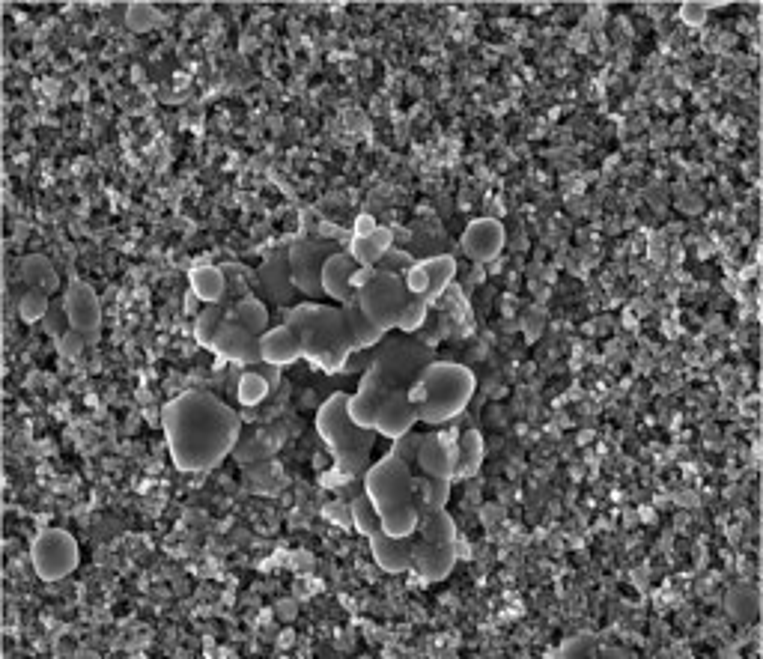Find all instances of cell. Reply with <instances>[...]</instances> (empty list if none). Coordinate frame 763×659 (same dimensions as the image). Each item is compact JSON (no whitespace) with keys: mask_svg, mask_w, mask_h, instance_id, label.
<instances>
[{"mask_svg":"<svg viewBox=\"0 0 763 659\" xmlns=\"http://www.w3.org/2000/svg\"><path fill=\"white\" fill-rule=\"evenodd\" d=\"M161 430L179 472H212L242 439V418L209 391H182L161 406Z\"/></svg>","mask_w":763,"mask_h":659,"instance_id":"cell-1","label":"cell"},{"mask_svg":"<svg viewBox=\"0 0 763 659\" xmlns=\"http://www.w3.org/2000/svg\"><path fill=\"white\" fill-rule=\"evenodd\" d=\"M433 352L430 346L418 343L415 337H391L382 343V349L370 358V364L364 367L361 373V385L355 394H349V403H346V412L349 418L364 427V430H373L376 427V418H379V409L382 403L388 400V394L394 391H406L418 373L433 364Z\"/></svg>","mask_w":763,"mask_h":659,"instance_id":"cell-2","label":"cell"},{"mask_svg":"<svg viewBox=\"0 0 763 659\" xmlns=\"http://www.w3.org/2000/svg\"><path fill=\"white\" fill-rule=\"evenodd\" d=\"M346 403H349V394L337 391L316 412V433L334 454V466L319 475V487L334 490V493L364 481V472L373 466L370 454H373V445L379 436L376 430L358 427L349 418Z\"/></svg>","mask_w":763,"mask_h":659,"instance_id":"cell-3","label":"cell"},{"mask_svg":"<svg viewBox=\"0 0 763 659\" xmlns=\"http://www.w3.org/2000/svg\"><path fill=\"white\" fill-rule=\"evenodd\" d=\"M284 326L299 334L305 346V361L316 364L325 373H346L349 355L358 352L355 337L349 329L346 308L334 305H319V302H305L293 305L287 311Z\"/></svg>","mask_w":763,"mask_h":659,"instance_id":"cell-4","label":"cell"},{"mask_svg":"<svg viewBox=\"0 0 763 659\" xmlns=\"http://www.w3.org/2000/svg\"><path fill=\"white\" fill-rule=\"evenodd\" d=\"M364 493L373 501L385 534L409 537L418 531L415 469L397 451H388L364 472Z\"/></svg>","mask_w":763,"mask_h":659,"instance_id":"cell-5","label":"cell"},{"mask_svg":"<svg viewBox=\"0 0 763 659\" xmlns=\"http://www.w3.org/2000/svg\"><path fill=\"white\" fill-rule=\"evenodd\" d=\"M474 391H477V379L465 364L433 361L406 388V397L415 406L421 424L442 427V424H451L468 409Z\"/></svg>","mask_w":763,"mask_h":659,"instance_id":"cell-6","label":"cell"},{"mask_svg":"<svg viewBox=\"0 0 763 659\" xmlns=\"http://www.w3.org/2000/svg\"><path fill=\"white\" fill-rule=\"evenodd\" d=\"M412 302H415V296L406 290L403 278L391 275V272H379V269H376V278L358 290V308L367 314V320L376 329H382L385 334L400 329Z\"/></svg>","mask_w":763,"mask_h":659,"instance_id":"cell-7","label":"cell"},{"mask_svg":"<svg viewBox=\"0 0 763 659\" xmlns=\"http://www.w3.org/2000/svg\"><path fill=\"white\" fill-rule=\"evenodd\" d=\"M287 248H290V272H293L296 290L302 296H307L310 302L322 299L325 296V290H322V266H325V260L331 254L343 251V245L334 242V239L307 233V221L305 215H302V230H299V236Z\"/></svg>","mask_w":763,"mask_h":659,"instance_id":"cell-8","label":"cell"},{"mask_svg":"<svg viewBox=\"0 0 763 659\" xmlns=\"http://www.w3.org/2000/svg\"><path fill=\"white\" fill-rule=\"evenodd\" d=\"M30 561L39 579L45 582H60L69 573L78 570L81 564V546L78 540L63 531V528H45L36 534L33 546H30Z\"/></svg>","mask_w":763,"mask_h":659,"instance_id":"cell-9","label":"cell"},{"mask_svg":"<svg viewBox=\"0 0 763 659\" xmlns=\"http://www.w3.org/2000/svg\"><path fill=\"white\" fill-rule=\"evenodd\" d=\"M459 463V430L457 427H439L433 433H421L418 445V469L430 478H442L454 484Z\"/></svg>","mask_w":763,"mask_h":659,"instance_id":"cell-10","label":"cell"},{"mask_svg":"<svg viewBox=\"0 0 763 659\" xmlns=\"http://www.w3.org/2000/svg\"><path fill=\"white\" fill-rule=\"evenodd\" d=\"M454 275H457V260L451 254H439L430 260H415L409 272L403 275V284L415 299H421L424 305H433L448 290Z\"/></svg>","mask_w":763,"mask_h":659,"instance_id":"cell-11","label":"cell"},{"mask_svg":"<svg viewBox=\"0 0 763 659\" xmlns=\"http://www.w3.org/2000/svg\"><path fill=\"white\" fill-rule=\"evenodd\" d=\"M63 308H66L69 326L81 331L90 346H96L102 337V302L93 293V287L84 281H72L63 293Z\"/></svg>","mask_w":763,"mask_h":659,"instance_id":"cell-12","label":"cell"},{"mask_svg":"<svg viewBox=\"0 0 763 659\" xmlns=\"http://www.w3.org/2000/svg\"><path fill=\"white\" fill-rule=\"evenodd\" d=\"M257 287L266 296L269 305L287 308L293 305V296L299 293L293 284V272H290V248L281 245L278 251L269 254V260H263V266L257 269Z\"/></svg>","mask_w":763,"mask_h":659,"instance_id":"cell-13","label":"cell"},{"mask_svg":"<svg viewBox=\"0 0 763 659\" xmlns=\"http://www.w3.org/2000/svg\"><path fill=\"white\" fill-rule=\"evenodd\" d=\"M215 355H221L224 361L230 364H239V367H257L263 364V349H260V337L251 334L248 329L224 320L215 337H212V346H209Z\"/></svg>","mask_w":763,"mask_h":659,"instance_id":"cell-14","label":"cell"},{"mask_svg":"<svg viewBox=\"0 0 763 659\" xmlns=\"http://www.w3.org/2000/svg\"><path fill=\"white\" fill-rule=\"evenodd\" d=\"M358 269V263H355V257L343 248V251H337V254H331L328 260H325V266H322V290H325V296L328 299H334V305H340V308H349V305H355L358 302V293L352 290V272Z\"/></svg>","mask_w":763,"mask_h":659,"instance_id":"cell-15","label":"cell"},{"mask_svg":"<svg viewBox=\"0 0 763 659\" xmlns=\"http://www.w3.org/2000/svg\"><path fill=\"white\" fill-rule=\"evenodd\" d=\"M457 564V546H442V543H427L415 534V546H412V570L424 579V582H442L451 576Z\"/></svg>","mask_w":763,"mask_h":659,"instance_id":"cell-16","label":"cell"},{"mask_svg":"<svg viewBox=\"0 0 763 659\" xmlns=\"http://www.w3.org/2000/svg\"><path fill=\"white\" fill-rule=\"evenodd\" d=\"M504 239H507V233H504L501 221H495V218H477V221H471V224L465 227V233H462V251H465L471 260L486 263V260H495V257L501 254Z\"/></svg>","mask_w":763,"mask_h":659,"instance_id":"cell-17","label":"cell"},{"mask_svg":"<svg viewBox=\"0 0 763 659\" xmlns=\"http://www.w3.org/2000/svg\"><path fill=\"white\" fill-rule=\"evenodd\" d=\"M421 421H418V412H415V406L409 403V397H406V391H394V394H388V400L382 403V409H379V418H376V433L379 436H385V439H400V436H406L409 430H415Z\"/></svg>","mask_w":763,"mask_h":659,"instance_id":"cell-18","label":"cell"},{"mask_svg":"<svg viewBox=\"0 0 763 659\" xmlns=\"http://www.w3.org/2000/svg\"><path fill=\"white\" fill-rule=\"evenodd\" d=\"M370 540V552L376 558V564L385 573H409L412 570V546H415V534L409 537H391L382 528L376 534L367 537Z\"/></svg>","mask_w":763,"mask_h":659,"instance_id":"cell-19","label":"cell"},{"mask_svg":"<svg viewBox=\"0 0 763 659\" xmlns=\"http://www.w3.org/2000/svg\"><path fill=\"white\" fill-rule=\"evenodd\" d=\"M260 349H263V364H272V367H287L305 358V346L299 334L284 323L260 337Z\"/></svg>","mask_w":763,"mask_h":659,"instance_id":"cell-20","label":"cell"},{"mask_svg":"<svg viewBox=\"0 0 763 659\" xmlns=\"http://www.w3.org/2000/svg\"><path fill=\"white\" fill-rule=\"evenodd\" d=\"M391 248H394V233H391V227H382V224L370 236H352L346 245V251L355 257L358 266H373V269L382 260V254Z\"/></svg>","mask_w":763,"mask_h":659,"instance_id":"cell-21","label":"cell"},{"mask_svg":"<svg viewBox=\"0 0 763 659\" xmlns=\"http://www.w3.org/2000/svg\"><path fill=\"white\" fill-rule=\"evenodd\" d=\"M224 320H230V323L248 329L251 334H257V337H263L266 331L272 329V326H269V308H266V302L257 299V296H248V299H242V302L227 305V308H224Z\"/></svg>","mask_w":763,"mask_h":659,"instance_id":"cell-22","label":"cell"},{"mask_svg":"<svg viewBox=\"0 0 763 659\" xmlns=\"http://www.w3.org/2000/svg\"><path fill=\"white\" fill-rule=\"evenodd\" d=\"M18 281L33 287V290H42V293H57L60 290V275L57 269L51 266L48 257L42 254H27L21 263H18Z\"/></svg>","mask_w":763,"mask_h":659,"instance_id":"cell-23","label":"cell"},{"mask_svg":"<svg viewBox=\"0 0 763 659\" xmlns=\"http://www.w3.org/2000/svg\"><path fill=\"white\" fill-rule=\"evenodd\" d=\"M191 281V296L206 302V305H224L227 299V278L221 266H197L188 275Z\"/></svg>","mask_w":763,"mask_h":659,"instance_id":"cell-24","label":"cell"},{"mask_svg":"<svg viewBox=\"0 0 763 659\" xmlns=\"http://www.w3.org/2000/svg\"><path fill=\"white\" fill-rule=\"evenodd\" d=\"M486 460V445H483V436L477 430H462L459 433V463H457V475L454 481H468L480 472Z\"/></svg>","mask_w":763,"mask_h":659,"instance_id":"cell-25","label":"cell"},{"mask_svg":"<svg viewBox=\"0 0 763 659\" xmlns=\"http://www.w3.org/2000/svg\"><path fill=\"white\" fill-rule=\"evenodd\" d=\"M278 370L281 367H272L269 373H245V376H239V385H236L239 403L242 406H260L272 394V388L278 385Z\"/></svg>","mask_w":763,"mask_h":659,"instance_id":"cell-26","label":"cell"},{"mask_svg":"<svg viewBox=\"0 0 763 659\" xmlns=\"http://www.w3.org/2000/svg\"><path fill=\"white\" fill-rule=\"evenodd\" d=\"M448 498H451V481L430 478L421 469H415V501H418V507L439 510V507H448Z\"/></svg>","mask_w":763,"mask_h":659,"instance_id":"cell-27","label":"cell"},{"mask_svg":"<svg viewBox=\"0 0 763 659\" xmlns=\"http://www.w3.org/2000/svg\"><path fill=\"white\" fill-rule=\"evenodd\" d=\"M346 317H349V329H352V337H355V346H358V349H373V346H379V343L385 340V331L376 329V326L367 320V314L358 308V302L346 308Z\"/></svg>","mask_w":763,"mask_h":659,"instance_id":"cell-28","label":"cell"},{"mask_svg":"<svg viewBox=\"0 0 763 659\" xmlns=\"http://www.w3.org/2000/svg\"><path fill=\"white\" fill-rule=\"evenodd\" d=\"M349 507H352V525H355L358 534L370 537V534H376V531L382 528V519H379L373 501L367 498L364 490H358V493L349 498Z\"/></svg>","mask_w":763,"mask_h":659,"instance_id":"cell-29","label":"cell"},{"mask_svg":"<svg viewBox=\"0 0 763 659\" xmlns=\"http://www.w3.org/2000/svg\"><path fill=\"white\" fill-rule=\"evenodd\" d=\"M224 323V305H209V308H203L200 314H197V320H194V340L200 343V346H212V337H215V331L218 326Z\"/></svg>","mask_w":763,"mask_h":659,"instance_id":"cell-30","label":"cell"},{"mask_svg":"<svg viewBox=\"0 0 763 659\" xmlns=\"http://www.w3.org/2000/svg\"><path fill=\"white\" fill-rule=\"evenodd\" d=\"M48 308H51L48 293L33 290V287H27V290H24V296L18 299V314H21V320H24V323H42V320H45V314H48Z\"/></svg>","mask_w":763,"mask_h":659,"instance_id":"cell-31","label":"cell"},{"mask_svg":"<svg viewBox=\"0 0 763 659\" xmlns=\"http://www.w3.org/2000/svg\"><path fill=\"white\" fill-rule=\"evenodd\" d=\"M158 12H155L153 3H132L129 9H126V24H129V30H135V33H147V30H153L158 27Z\"/></svg>","mask_w":763,"mask_h":659,"instance_id":"cell-32","label":"cell"},{"mask_svg":"<svg viewBox=\"0 0 763 659\" xmlns=\"http://www.w3.org/2000/svg\"><path fill=\"white\" fill-rule=\"evenodd\" d=\"M597 648H600V639H597V636H591V633H582V636H576V639L564 642V645H561V651H558V657L594 659Z\"/></svg>","mask_w":763,"mask_h":659,"instance_id":"cell-33","label":"cell"},{"mask_svg":"<svg viewBox=\"0 0 763 659\" xmlns=\"http://www.w3.org/2000/svg\"><path fill=\"white\" fill-rule=\"evenodd\" d=\"M415 260H412V254L406 251V248H391V251H385L382 254V260L376 263V269L379 272H391V275H406L409 272V266H412Z\"/></svg>","mask_w":763,"mask_h":659,"instance_id":"cell-34","label":"cell"},{"mask_svg":"<svg viewBox=\"0 0 763 659\" xmlns=\"http://www.w3.org/2000/svg\"><path fill=\"white\" fill-rule=\"evenodd\" d=\"M87 346H90V343H87V337L75 329H69L66 334H60V337H57V352H60L63 358H69V361L81 358Z\"/></svg>","mask_w":763,"mask_h":659,"instance_id":"cell-35","label":"cell"},{"mask_svg":"<svg viewBox=\"0 0 763 659\" xmlns=\"http://www.w3.org/2000/svg\"><path fill=\"white\" fill-rule=\"evenodd\" d=\"M69 329H72V326H69V317H66L63 302H51V308H48V314H45V320H42V331L51 334V337L57 340L60 334H66Z\"/></svg>","mask_w":763,"mask_h":659,"instance_id":"cell-36","label":"cell"},{"mask_svg":"<svg viewBox=\"0 0 763 659\" xmlns=\"http://www.w3.org/2000/svg\"><path fill=\"white\" fill-rule=\"evenodd\" d=\"M322 516L328 519V522H337L340 528H349V531H355V525H352V507H349V501H328L325 507H322Z\"/></svg>","mask_w":763,"mask_h":659,"instance_id":"cell-37","label":"cell"},{"mask_svg":"<svg viewBox=\"0 0 763 659\" xmlns=\"http://www.w3.org/2000/svg\"><path fill=\"white\" fill-rule=\"evenodd\" d=\"M707 9H710V3H683L680 6V18L686 24H692V27H701L707 21Z\"/></svg>","mask_w":763,"mask_h":659,"instance_id":"cell-38","label":"cell"},{"mask_svg":"<svg viewBox=\"0 0 763 659\" xmlns=\"http://www.w3.org/2000/svg\"><path fill=\"white\" fill-rule=\"evenodd\" d=\"M740 597V618H752L758 612V594L755 591H734Z\"/></svg>","mask_w":763,"mask_h":659,"instance_id":"cell-39","label":"cell"},{"mask_svg":"<svg viewBox=\"0 0 763 659\" xmlns=\"http://www.w3.org/2000/svg\"><path fill=\"white\" fill-rule=\"evenodd\" d=\"M376 227H379V224H376V218H373L370 212H364V215H358V218H355V224H352V236H370Z\"/></svg>","mask_w":763,"mask_h":659,"instance_id":"cell-40","label":"cell"},{"mask_svg":"<svg viewBox=\"0 0 763 659\" xmlns=\"http://www.w3.org/2000/svg\"><path fill=\"white\" fill-rule=\"evenodd\" d=\"M373 278H376V269H373V266H358V269L352 272V281H349V284H352V290L358 293V290L367 287Z\"/></svg>","mask_w":763,"mask_h":659,"instance_id":"cell-41","label":"cell"},{"mask_svg":"<svg viewBox=\"0 0 763 659\" xmlns=\"http://www.w3.org/2000/svg\"><path fill=\"white\" fill-rule=\"evenodd\" d=\"M635 654L632 651H626V648H597V654H594V659H632Z\"/></svg>","mask_w":763,"mask_h":659,"instance_id":"cell-42","label":"cell"}]
</instances>
